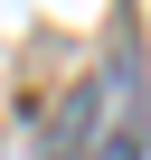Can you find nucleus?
<instances>
[{"label":"nucleus","mask_w":151,"mask_h":160,"mask_svg":"<svg viewBox=\"0 0 151 160\" xmlns=\"http://www.w3.org/2000/svg\"><path fill=\"white\" fill-rule=\"evenodd\" d=\"M57 160H142V104H132V66H104L57 122Z\"/></svg>","instance_id":"obj_1"}]
</instances>
